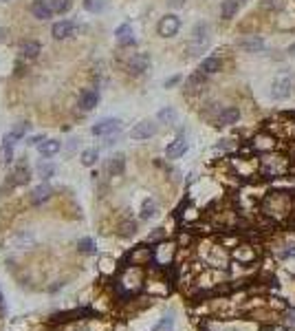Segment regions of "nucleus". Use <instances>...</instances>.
<instances>
[{"label":"nucleus","mask_w":295,"mask_h":331,"mask_svg":"<svg viewBox=\"0 0 295 331\" xmlns=\"http://www.w3.org/2000/svg\"><path fill=\"white\" fill-rule=\"evenodd\" d=\"M99 102V93L97 91H84L80 95V108L82 110H93Z\"/></svg>","instance_id":"f3484780"},{"label":"nucleus","mask_w":295,"mask_h":331,"mask_svg":"<svg viewBox=\"0 0 295 331\" xmlns=\"http://www.w3.org/2000/svg\"><path fill=\"white\" fill-rule=\"evenodd\" d=\"M51 195H53L51 186H49V184H40V186L33 188L31 201H33V203H44V201H49V199H51Z\"/></svg>","instance_id":"2eb2a0df"},{"label":"nucleus","mask_w":295,"mask_h":331,"mask_svg":"<svg viewBox=\"0 0 295 331\" xmlns=\"http://www.w3.org/2000/svg\"><path fill=\"white\" fill-rule=\"evenodd\" d=\"M154 135H157V124H154V121H150V119L139 121L135 128L130 130V139H135V141L150 139V137H154Z\"/></svg>","instance_id":"423d86ee"},{"label":"nucleus","mask_w":295,"mask_h":331,"mask_svg":"<svg viewBox=\"0 0 295 331\" xmlns=\"http://www.w3.org/2000/svg\"><path fill=\"white\" fill-rule=\"evenodd\" d=\"M168 329H172V318H163L154 331H168Z\"/></svg>","instance_id":"72a5a7b5"},{"label":"nucleus","mask_w":295,"mask_h":331,"mask_svg":"<svg viewBox=\"0 0 295 331\" xmlns=\"http://www.w3.org/2000/svg\"><path fill=\"white\" fill-rule=\"evenodd\" d=\"M31 14L36 16L38 20H49L53 14L51 9V3H47V0H36V3L31 5Z\"/></svg>","instance_id":"f8f14e48"},{"label":"nucleus","mask_w":295,"mask_h":331,"mask_svg":"<svg viewBox=\"0 0 295 331\" xmlns=\"http://www.w3.org/2000/svg\"><path fill=\"white\" fill-rule=\"evenodd\" d=\"M53 173H55L53 165H42V163H40V168H38V175H40L42 179H49V177H51Z\"/></svg>","instance_id":"473e14b6"},{"label":"nucleus","mask_w":295,"mask_h":331,"mask_svg":"<svg viewBox=\"0 0 295 331\" xmlns=\"http://www.w3.org/2000/svg\"><path fill=\"white\" fill-rule=\"evenodd\" d=\"M157 210H159L157 201H154V199H146L141 206V219H152L154 214H157Z\"/></svg>","instance_id":"5701e85b"},{"label":"nucleus","mask_w":295,"mask_h":331,"mask_svg":"<svg viewBox=\"0 0 295 331\" xmlns=\"http://www.w3.org/2000/svg\"><path fill=\"white\" fill-rule=\"evenodd\" d=\"M117 36V42L121 44V47H128V44H135V36H132V27L130 25H119L115 31Z\"/></svg>","instance_id":"4468645a"},{"label":"nucleus","mask_w":295,"mask_h":331,"mask_svg":"<svg viewBox=\"0 0 295 331\" xmlns=\"http://www.w3.org/2000/svg\"><path fill=\"white\" fill-rule=\"evenodd\" d=\"M181 29V20L176 18L174 14H168V16H163V18L159 20V25H157V31H159V36H163V38H172V36H176Z\"/></svg>","instance_id":"20e7f679"},{"label":"nucleus","mask_w":295,"mask_h":331,"mask_svg":"<svg viewBox=\"0 0 295 331\" xmlns=\"http://www.w3.org/2000/svg\"><path fill=\"white\" fill-rule=\"evenodd\" d=\"M75 31H77V25L73 20H60L58 25H53V29H51L55 40H66V38L75 36Z\"/></svg>","instance_id":"0eeeda50"},{"label":"nucleus","mask_w":295,"mask_h":331,"mask_svg":"<svg viewBox=\"0 0 295 331\" xmlns=\"http://www.w3.org/2000/svg\"><path fill=\"white\" fill-rule=\"evenodd\" d=\"M84 9L91 14H99L104 9V0H84Z\"/></svg>","instance_id":"c756f323"},{"label":"nucleus","mask_w":295,"mask_h":331,"mask_svg":"<svg viewBox=\"0 0 295 331\" xmlns=\"http://www.w3.org/2000/svg\"><path fill=\"white\" fill-rule=\"evenodd\" d=\"M159 119L165 121V124H174V121H176V110H174V108H163V110H159Z\"/></svg>","instance_id":"c85d7f7f"},{"label":"nucleus","mask_w":295,"mask_h":331,"mask_svg":"<svg viewBox=\"0 0 295 331\" xmlns=\"http://www.w3.org/2000/svg\"><path fill=\"white\" fill-rule=\"evenodd\" d=\"M18 137L14 135V132H9L7 137H5V143H3V159H5V163H11L14 161V143Z\"/></svg>","instance_id":"6ab92c4d"},{"label":"nucleus","mask_w":295,"mask_h":331,"mask_svg":"<svg viewBox=\"0 0 295 331\" xmlns=\"http://www.w3.org/2000/svg\"><path fill=\"white\" fill-rule=\"evenodd\" d=\"M176 82H179V77H170V80H168V82H165V86H168V88H170V86H174V84H176Z\"/></svg>","instance_id":"e433bc0d"},{"label":"nucleus","mask_w":295,"mask_h":331,"mask_svg":"<svg viewBox=\"0 0 295 331\" xmlns=\"http://www.w3.org/2000/svg\"><path fill=\"white\" fill-rule=\"evenodd\" d=\"M260 173H262L266 179H273V177H282L288 173V161L286 157H282V154H269V157H264L262 161H260Z\"/></svg>","instance_id":"f257e3e1"},{"label":"nucleus","mask_w":295,"mask_h":331,"mask_svg":"<svg viewBox=\"0 0 295 331\" xmlns=\"http://www.w3.org/2000/svg\"><path fill=\"white\" fill-rule=\"evenodd\" d=\"M14 177H16V184H27L29 181V168H27L25 163H20L18 168H16V173H14Z\"/></svg>","instance_id":"a878e982"},{"label":"nucleus","mask_w":295,"mask_h":331,"mask_svg":"<svg viewBox=\"0 0 295 331\" xmlns=\"http://www.w3.org/2000/svg\"><path fill=\"white\" fill-rule=\"evenodd\" d=\"M168 3L172 5V7H183V3H185V0H168Z\"/></svg>","instance_id":"c9c22d12"},{"label":"nucleus","mask_w":295,"mask_h":331,"mask_svg":"<svg viewBox=\"0 0 295 331\" xmlns=\"http://www.w3.org/2000/svg\"><path fill=\"white\" fill-rule=\"evenodd\" d=\"M119 128H121V121L108 117V119L97 121V124L91 128V132H93L95 137H113V135H117V132H119Z\"/></svg>","instance_id":"39448f33"},{"label":"nucleus","mask_w":295,"mask_h":331,"mask_svg":"<svg viewBox=\"0 0 295 331\" xmlns=\"http://www.w3.org/2000/svg\"><path fill=\"white\" fill-rule=\"evenodd\" d=\"M255 148H260V150H273L275 139L271 135H260V137H255Z\"/></svg>","instance_id":"b1692460"},{"label":"nucleus","mask_w":295,"mask_h":331,"mask_svg":"<svg viewBox=\"0 0 295 331\" xmlns=\"http://www.w3.org/2000/svg\"><path fill=\"white\" fill-rule=\"evenodd\" d=\"M205 88V73H194L190 80H187V91L190 93H198Z\"/></svg>","instance_id":"4be33fe9"},{"label":"nucleus","mask_w":295,"mask_h":331,"mask_svg":"<svg viewBox=\"0 0 295 331\" xmlns=\"http://www.w3.org/2000/svg\"><path fill=\"white\" fill-rule=\"evenodd\" d=\"M51 9L55 14H66L71 9V0H51Z\"/></svg>","instance_id":"bb28decb"},{"label":"nucleus","mask_w":295,"mask_h":331,"mask_svg":"<svg viewBox=\"0 0 295 331\" xmlns=\"http://www.w3.org/2000/svg\"><path fill=\"white\" fill-rule=\"evenodd\" d=\"M238 7H240V3H238V0H222V5H220V16H222L225 20H229V18H233V16H236Z\"/></svg>","instance_id":"412c9836"},{"label":"nucleus","mask_w":295,"mask_h":331,"mask_svg":"<svg viewBox=\"0 0 295 331\" xmlns=\"http://www.w3.org/2000/svg\"><path fill=\"white\" fill-rule=\"evenodd\" d=\"M288 53H291V55H295V42L291 44V47H288Z\"/></svg>","instance_id":"58836bf2"},{"label":"nucleus","mask_w":295,"mask_h":331,"mask_svg":"<svg viewBox=\"0 0 295 331\" xmlns=\"http://www.w3.org/2000/svg\"><path fill=\"white\" fill-rule=\"evenodd\" d=\"M40 51H42V47H40V42H36V40H27V42L20 44V55L22 58L33 60V58L40 55Z\"/></svg>","instance_id":"dca6fc26"},{"label":"nucleus","mask_w":295,"mask_h":331,"mask_svg":"<svg viewBox=\"0 0 295 331\" xmlns=\"http://www.w3.org/2000/svg\"><path fill=\"white\" fill-rule=\"evenodd\" d=\"M97 159H99V152L95 150V148H88V150L82 152V163L88 165V168H91V165H95Z\"/></svg>","instance_id":"393cba45"},{"label":"nucleus","mask_w":295,"mask_h":331,"mask_svg":"<svg viewBox=\"0 0 295 331\" xmlns=\"http://www.w3.org/2000/svg\"><path fill=\"white\" fill-rule=\"evenodd\" d=\"M38 150H40L42 157H53V154L60 152V141L58 139H44L40 146H38Z\"/></svg>","instance_id":"aec40b11"},{"label":"nucleus","mask_w":295,"mask_h":331,"mask_svg":"<svg viewBox=\"0 0 295 331\" xmlns=\"http://www.w3.org/2000/svg\"><path fill=\"white\" fill-rule=\"evenodd\" d=\"M29 130H31V124H29V121H18V124H16L14 128H11V132H14V135L18 137V139H20V137H25Z\"/></svg>","instance_id":"cd10ccee"},{"label":"nucleus","mask_w":295,"mask_h":331,"mask_svg":"<svg viewBox=\"0 0 295 331\" xmlns=\"http://www.w3.org/2000/svg\"><path fill=\"white\" fill-rule=\"evenodd\" d=\"M77 247H80L84 254H93V252H95V243H93V239H82L80 243H77Z\"/></svg>","instance_id":"7c9ffc66"},{"label":"nucleus","mask_w":295,"mask_h":331,"mask_svg":"<svg viewBox=\"0 0 295 331\" xmlns=\"http://www.w3.org/2000/svg\"><path fill=\"white\" fill-rule=\"evenodd\" d=\"M207 44H209V27L205 25V22H200V25L194 27L187 51H190V55H198L207 49Z\"/></svg>","instance_id":"7ed1b4c3"},{"label":"nucleus","mask_w":295,"mask_h":331,"mask_svg":"<svg viewBox=\"0 0 295 331\" xmlns=\"http://www.w3.org/2000/svg\"><path fill=\"white\" fill-rule=\"evenodd\" d=\"M222 69V62L218 58H205L203 62H200V73H205V75H209V73H218V71Z\"/></svg>","instance_id":"a211bd4d"},{"label":"nucleus","mask_w":295,"mask_h":331,"mask_svg":"<svg viewBox=\"0 0 295 331\" xmlns=\"http://www.w3.org/2000/svg\"><path fill=\"white\" fill-rule=\"evenodd\" d=\"M0 307H3V291H0Z\"/></svg>","instance_id":"ea45409f"},{"label":"nucleus","mask_w":295,"mask_h":331,"mask_svg":"<svg viewBox=\"0 0 295 331\" xmlns=\"http://www.w3.org/2000/svg\"><path fill=\"white\" fill-rule=\"evenodd\" d=\"M187 152V141L185 137H176L174 141H170V146L165 148V157L168 159H179Z\"/></svg>","instance_id":"9d476101"},{"label":"nucleus","mask_w":295,"mask_h":331,"mask_svg":"<svg viewBox=\"0 0 295 331\" xmlns=\"http://www.w3.org/2000/svg\"><path fill=\"white\" fill-rule=\"evenodd\" d=\"M135 232H137V223H135V221H130V223H124V225H121V232H119V234H121V236H132Z\"/></svg>","instance_id":"2f4dec72"},{"label":"nucleus","mask_w":295,"mask_h":331,"mask_svg":"<svg viewBox=\"0 0 295 331\" xmlns=\"http://www.w3.org/2000/svg\"><path fill=\"white\" fill-rule=\"evenodd\" d=\"M238 119H240V110H238L236 106L222 108L220 115H218V124H220V126H231V124H236Z\"/></svg>","instance_id":"ddd939ff"},{"label":"nucleus","mask_w":295,"mask_h":331,"mask_svg":"<svg viewBox=\"0 0 295 331\" xmlns=\"http://www.w3.org/2000/svg\"><path fill=\"white\" fill-rule=\"evenodd\" d=\"M148 66H150V55H146V53H135L130 60H128V71H130L132 75L146 73Z\"/></svg>","instance_id":"6e6552de"},{"label":"nucleus","mask_w":295,"mask_h":331,"mask_svg":"<svg viewBox=\"0 0 295 331\" xmlns=\"http://www.w3.org/2000/svg\"><path fill=\"white\" fill-rule=\"evenodd\" d=\"M73 331H86V329H84V327H80V329H73Z\"/></svg>","instance_id":"a19ab883"},{"label":"nucleus","mask_w":295,"mask_h":331,"mask_svg":"<svg viewBox=\"0 0 295 331\" xmlns=\"http://www.w3.org/2000/svg\"><path fill=\"white\" fill-rule=\"evenodd\" d=\"M293 95V75L288 71H282V73L275 75L273 84H271V97L275 102H284Z\"/></svg>","instance_id":"f03ea898"},{"label":"nucleus","mask_w":295,"mask_h":331,"mask_svg":"<svg viewBox=\"0 0 295 331\" xmlns=\"http://www.w3.org/2000/svg\"><path fill=\"white\" fill-rule=\"evenodd\" d=\"M238 47L247 53H258V51H262L266 44L260 36H247V38H242V40H238Z\"/></svg>","instance_id":"1a4fd4ad"},{"label":"nucleus","mask_w":295,"mask_h":331,"mask_svg":"<svg viewBox=\"0 0 295 331\" xmlns=\"http://www.w3.org/2000/svg\"><path fill=\"white\" fill-rule=\"evenodd\" d=\"M110 269H115V263L110 261V258H102V272H104V274H108Z\"/></svg>","instance_id":"f704fd0d"},{"label":"nucleus","mask_w":295,"mask_h":331,"mask_svg":"<svg viewBox=\"0 0 295 331\" xmlns=\"http://www.w3.org/2000/svg\"><path fill=\"white\" fill-rule=\"evenodd\" d=\"M124 168H126V157L121 152L113 154V157L108 159V163H106V170L110 173V177H119L124 173Z\"/></svg>","instance_id":"9b49d317"},{"label":"nucleus","mask_w":295,"mask_h":331,"mask_svg":"<svg viewBox=\"0 0 295 331\" xmlns=\"http://www.w3.org/2000/svg\"><path fill=\"white\" fill-rule=\"evenodd\" d=\"M7 40V29H3V27H0V42H5Z\"/></svg>","instance_id":"4c0bfd02"}]
</instances>
